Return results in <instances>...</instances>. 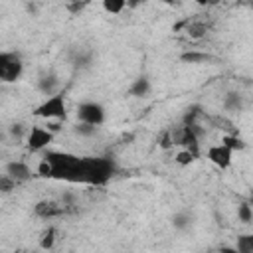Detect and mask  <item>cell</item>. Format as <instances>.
I'll use <instances>...</instances> for the list:
<instances>
[{"mask_svg": "<svg viewBox=\"0 0 253 253\" xmlns=\"http://www.w3.org/2000/svg\"><path fill=\"white\" fill-rule=\"evenodd\" d=\"M43 156L49 160L51 178L55 180L103 186L115 174V164L103 156H75L69 152H55V150H45Z\"/></svg>", "mask_w": 253, "mask_h": 253, "instance_id": "6da1fadb", "label": "cell"}, {"mask_svg": "<svg viewBox=\"0 0 253 253\" xmlns=\"http://www.w3.org/2000/svg\"><path fill=\"white\" fill-rule=\"evenodd\" d=\"M34 117L43 119V121H63L67 117V103H65V95L59 91L55 95L45 97L36 109H34Z\"/></svg>", "mask_w": 253, "mask_h": 253, "instance_id": "7a4b0ae2", "label": "cell"}, {"mask_svg": "<svg viewBox=\"0 0 253 253\" xmlns=\"http://www.w3.org/2000/svg\"><path fill=\"white\" fill-rule=\"evenodd\" d=\"M24 73V61L18 51L0 53V79L4 83H16Z\"/></svg>", "mask_w": 253, "mask_h": 253, "instance_id": "3957f363", "label": "cell"}, {"mask_svg": "<svg viewBox=\"0 0 253 253\" xmlns=\"http://www.w3.org/2000/svg\"><path fill=\"white\" fill-rule=\"evenodd\" d=\"M53 138H55V132L45 125V126H42V125H36V126H32L28 132H26V146H28V150H32V152H43V150H47V146L53 142Z\"/></svg>", "mask_w": 253, "mask_h": 253, "instance_id": "277c9868", "label": "cell"}, {"mask_svg": "<svg viewBox=\"0 0 253 253\" xmlns=\"http://www.w3.org/2000/svg\"><path fill=\"white\" fill-rule=\"evenodd\" d=\"M77 121L81 123H87V125H93V126H101L107 119V113H105V107L97 101H83L77 105Z\"/></svg>", "mask_w": 253, "mask_h": 253, "instance_id": "5b68a950", "label": "cell"}, {"mask_svg": "<svg viewBox=\"0 0 253 253\" xmlns=\"http://www.w3.org/2000/svg\"><path fill=\"white\" fill-rule=\"evenodd\" d=\"M206 156H208V160H210L213 166H217L219 170H227V168L231 166V162H233V150H231L229 146H225L221 140H219L217 144L208 146Z\"/></svg>", "mask_w": 253, "mask_h": 253, "instance_id": "8992f818", "label": "cell"}, {"mask_svg": "<svg viewBox=\"0 0 253 253\" xmlns=\"http://www.w3.org/2000/svg\"><path fill=\"white\" fill-rule=\"evenodd\" d=\"M36 87H38V91H40L43 97L55 95V93H59V77H57L53 71H43V73L38 75Z\"/></svg>", "mask_w": 253, "mask_h": 253, "instance_id": "52a82bcc", "label": "cell"}, {"mask_svg": "<svg viewBox=\"0 0 253 253\" xmlns=\"http://www.w3.org/2000/svg\"><path fill=\"white\" fill-rule=\"evenodd\" d=\"M34 211L42 219H51V217H59L65 211V204L63 202L57 204V202H51V200H42V202L36 204Z\"/></svg>", "mask_w": 253, "mask_h": 253, "instance_id": "ba28073f", "label": "cell"}, {"mask_svg": "<svg viewBox=\"0 0 253 253\" xmlns=\"http://www.w3.org/2000/svg\"><path fill=\"white\" fill-rule=\"evenodd\" d=\"M4 174H8L12 180H16L20 184V182H26L32 178V168L22 160H10L4 166Z\"/></svg>", "mask_w": 253, "mask_h": 253, "instance_id": "9c48e42d", "label": "cell"}, {"mask_svg": "<svg viewBox=\"0 0 253 253\" xmlns=\"http://www.w3.org/2000/svg\"><path fill=\"white\" fill-rule=\"evenodd\" d=\"M150 89H152L150 79H148L146 75H138V77H136V79L130 83L128 93H130L132 97H136V99H142V97H146V95L150 93Z\"/></svg>", "mask_w": 253, "mask_h": 253, "instance_id": "30bf717a", "label": "cell"}, {"mask_svg": "<svg viewBox=\"0 0 253 253\" xmlns=\"http://www.w3.org/2000/svg\"><path fill=\"white\" fill-rule=\"evenodd\" d=\"M223 109L227 113H239L243 109V95L237 91H227L223 95Z\"/></svg>", "mask_w": 253, "mask_h": 253, "instance_id": "8fae6325", "label": "cell"}, {"mask_svg": "<svg viewBox=\"0 0 253 253\" xmlns=\"http://www.w3.org/2000/svg\"><path fill=\"white\" fill-rule=\"evenodd\" d=\"M192 225H194V215L190 211L182 210V211H176L172 215V227L176 231H188Z\"/></svg>", "mask_w": 253, "mask_h": 253, "instance_id": "7c38bea8", "label": "cell"}, {"mask_svg": "<svg viewBox=\"0 0 253 253\" xmlns=\"http://www.w3.org/2000/svg\"><path fill=\"white\" fill-rule=\"evenodd\" d=\"M125 8H128V0H103V10L107 14L119 16Z\"/></svg>", "mask_w": 253, "mask_h": 253, "instance_id": "4fadbf2b", "label": "cell"}, {"mask_svg": "<svg viewBox=\"0 0 253 253\" xmlns=\"http://www.w3.org/2000/svg\"><path fill=\"white\" fill-rule=\"evenodd\" d=\"M200 154L198 152H194V150H188V148H180L178 152H176V156H174V160L180 164V166H190L196 158H198Z\"/></svg>", "mask_w": 253, "mask_h": 253, "instance_id": "5bb4252c", "label": "cell"}, {"mask_svg": "<svg viewBox=\"0 0 253 253\" xmlns=\"http://www.w3.org/2000/svg\"><path fill=\"white\" fill-rule=\"evenodd\" d=\"M237 217L243 223H253V204L251 202H241L237 206Z\"/></svg>", "mask_w": 253, "mask_h": 253, "instance_id": "9a60e30c", "label": "cell"}, {"mask_svg": "<svg viewBox=\"0 0 253 253\" xmlns=\"http://www.w3.org/2000/svg\"><path fill=\"white\" fill-rule=\"evenodd\" d=\"M235 251L239 253H253V233H243L237 237Z\"/></svg>", "mask_w": 253, "mask_h": 253, "instance_id": "2e32d148", "label": "cell"}, {"mask_svg": "<svg viewBox=\"0 0 253 253\" xmlns=\"http://www.w3.org/2000/svg\"><path fill=\"white\" fill-rule=\"evenodd\" d=\"M97 128H99V126H93V125H87V123L77 121V125L73 126V132H75L77 136H81V138H91V136H95Z\"/></svg>", "mask_w": 253, "mask_h": 253, "instance_id": "e0dca14e", "label": "cell"}, {"mask_svg": "<svg viewBox=\"0 0 253 253\" xmlns=\"http://www.w3.org/2000/svg\"><path fill=\"white\" fill-rule=\"evenodd\" d=\"M180 59L186 61V63H204V61L210 59V55L204 53V51H186V53L180 55Z\"/></svg>", "mask_w": 253, "mask_h": 253, "instance_id": "ac0fdd59", "label": "cell"}, {"mask_svg": "<svg viewBox=\"0 0 253 253\" xmlns=\"http://www.w3.org/2000/svg\"><path fill=\"white\" fill-rule=\"evenodd\" d=\"M221 142H223L225 146H229L233 152H235V150H243V148H245V142H243L237 134H223V136H221Z\"/></svg>", "mask_w": 253, "mask_h": 253, "instance_id": "d6986e66", "label": "cell"}, {"mask_svg": "<svg viewBox=\"0 0 253 253\" xmlns=\"http://www.w3.org/2000/svg\"><path fill=\"white\" fill-rule=\"evenodd\" d=\"M55 229L53 227H47V231H43L42 233V237H40V247L42 249H51L53 245H55Z\"/></svg>", "mask_w": 253, "mask_h": 253, "instance_id": "ffe728a7", "label": "cell"}, {"mask_svg": "<svg viewBox=\"0 0 253 253\" xmlns=\"http://www.w3.org/2000/svg\"><path fill=\"white\" fill-rule=\"evenodd\" d=\"M91 59H93V53L81 49V51L75 55V65H77V67H87V65L91 63Z\"/></svg>", "mask_w": 253, "mask_h": 253, "instance_id": "44dd1931", "label": "cell"}, {"mask_svg": "<svg viewBox=\"0 0 253 253\" xmlns=\"http://www.w3.org/2000/svg\"><path fill=\"white\" fill-rule=\"evenodd\" d=\"M8 130H10V136H12V138H16V140H22V138H24V140H26V136H24V126H22V125H12Z\"/></svg>", "mask_w": 253, "mask_h": 253, "instance_id": "7402d4cb", "label": "cell"}, {"mask_svg": "<svg viewBox=\"0 0 253 253\" xmlns=\"http://www.w3.org/2000/svg\"><path fill=\"white\" fill-rule=\"evenodd\" d=\"M204 32H206V28L202 24H188V34L190 36L200 38V36H204Z\"/></svg>", "mask_w": 253, "mask_h": 253, "instance_id": "603a6c76", "label": "cell"}, {"mask_svg": "<svg viewBox=\"0 0 253 253\" xmlns=\"http://www.w3.org/2000/svg\"><path fill=\"white\" fill-rule=\"evenodd\" d=\"M196 4H200V6H206V4H211V2H215V0H194Z\"/></svg>", "mask_w": 253, "mask_h": 253, "instance_id": "cb8c5ba5", "label": "cell"}, {"mask_svg": "<svg viewBox=\"0 0 253 253\" xmlns=\"http://www.w3.org/2000/svg\"><path fill=\"white\" fill-rule=\"evenodd\" d=\"M164 2H168V4H174V0H164Z\"/></svg>", "mask_w": 253, "mask_h": 253, "instance_id": "d4e9b609", "label": "cell"}, {"mask_svg": "<svg viewBox=\"0 0 253 253\" xmlns=\"http://www.w3.org/2000/svg\"><path fill=\"white\" fill-rule=\"evenodd\" d=\"M249 202H251V204H253V198H251V200H249Z\"/></svg>", "mask_w": 253, "mask_h": 253, "instance_id": "484cf974", "label": "cell"}]
</instances>
